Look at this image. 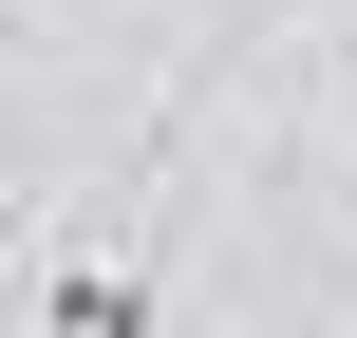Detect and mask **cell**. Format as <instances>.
<instances>
[{
    "mask_svg": "<svg viewBox=\"0 0 357 338\" xmlns=\"http://www.w3.org/2000/svg\"><path fill=\"white\" fill-rule=\"evenodd\" d=\"M38 338H151V282L113 245H38Z\"/></svg>",
    "mask_w": 357,
    "mask_h": 338,
    "instance_id": "1",
    "label": "cell"
}]
</instances>
